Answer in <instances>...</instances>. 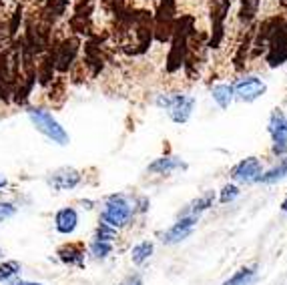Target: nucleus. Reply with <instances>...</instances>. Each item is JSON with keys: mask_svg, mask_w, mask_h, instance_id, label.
Masks as SVG:
<instances>
[{"mask_svg": "<svg viewBox=\"0 0 287 285\" xmlns=\"http://www.w3.org/2000/svg\"><path fill=\"white\" fill-rule=\"evenodd\" d=\"M75 52H77V40H66L64 45L60 47V56H58V62H60V67H62V69L66 67V62L73 60Z\"/></svg>", "mask_w": 287, "mask_h": 285, "instance_id": "nucleus-17", "label": "nucleus"}, {"mask_svg": "<svg viewBox=\"0 0 287 285\" xmlns=\"http://www.w3.org/2000/svg\"><path fill=\"white\" fill-rule=\"evenodd\" d=\"M117 237V233H115V227H110V225H106V223H101V227L97 229V241H104V243H110Z\"/></svg>", "mask_w": 287, "mask_h": 285, "instance_id": "nucleus-20", "label": "nucleus"}, {"mask_svg": "<svg viewBox=\"0 0 287 285\" xmlns=\"http://www.w3.org/2000/svg\"><path fill=\"white\" fill-rule=\"evenodd\" d=\"M51 2V8H52V12H56V14H62V10H64V6H66V0H49Z\"/></svg>", "mask_w": 287, "mask_h": 285, "instance_id": "nucleus-23", "label": "nucleus"}, {"mask_svg": "<svg viewBox=\"0 0 287 285\" xmlns=\"http://www.w3.org/2000/svg\"><path fill=\"white\" fill-rule=\"evenodd\" d=\"M10 285H42V283H30V281H14Z\"/></svg>", "mask_w": 287, "mask_h": 285, "instance_id": "nucleus-26", "label": "nucleus"}, {"mask_svg": "<svg viewBox=\"0 0 287 285\" xmlns=\"http://www.w3.org/2000/svg\"><path fill=\"white\" fill-rule=\"evenodd\" d=\"M110 251H113V245L110 243H104V241H93V245H91V253L95 255V257H99V259H103V257H106Z\"/></svg>", "mask_w": 287, "mask_h": 285, "instance_id": "nucleus-21", "label": "nucleus"}, {"mask_svg": "<svg viewBox=\"0 0 287 285\" xmlns=\"http://www.w3.org/2000/svg\"><path fill=\"white\" fill-rule=\"evenodd\" d=\"M77 223H78V215L75 209L71 207H64L56 213L54 217V225H56V231L62 233V235H69L77 229Z\"/></svg>", "mask_w": 287, "mask_h": 285, "instance_id": "nucleus-9", "label": "nucleus"}, {"mask_svg": "<svg viewBox=\"0 0 287 285\" xmlns=\"http://www.w3.org/2000/svg\"><path fill=\"white\" fill-rule=\"evenodd\" d=\"M80 183V175L75 169H62L56 171L52 177L49 179V185L56 191H66V189H75Z\"/></svg>", "mask_w": 287, "mask_h": 285, "instance_id": "nucleus-8", "label": "nucleus"}, {"mask_svg": "<svg viewBox=\"0 0 287 285\" xmlns=\"http://www.w3.org/2000/svg\"><path fill=\"white\" fill-rule=\"evenodd\" d=\"M267 130L273 141V153L277 157H285L287 155V115L281 108H275L271 113Z\"/></svg>", "mask_w": 287, "mask_h": 285, "instance_id": "nucleus-4", "label": "nucleus"}, {"mask_svg": "<svg viewBox=\"0 0 287 285\" xmlns=\"http://www.w3.org/2000/svg\"><path fill=\"white\" fill-rule=\"evenodd\" d=\"M157 104L169 113L173 123L183 125V123H187L191 119L193 106H195V99L189 97V95H177V93H173V95H161L157 99Z\"/></svg>", "mask_w": 287, "mask_h": 285, "instance_id": "nucleus-1", "label": "nucleus"}, {"mask_svg": "<svg viewBox=\"0 0 287 285\" xmlns=\"http://www.w3.org/2000/svg\"><path fill=\"white\" fill-rule=\"evenodd\" d=\"M285 177H287V155H285L273 169H269L267 173H261L259 179H257V183L273 185V183H277V181H281V179H285Z\"/></svg>", "mask_w": 287, "mask_h": 285, "instance_id": "nucleus-10", "label": "nucleus"}, {"mask_svg": "<svg viewBox=\"0 0 287 285\" xmlns=\"http://www.w3.org/2000/svg\"><path fill=\"white\" fill-rule=\"evenodd\" d=\"M231 86H233V97L243 101V103H253L259 97H263L265 91H267V84L255 75L237 78L235 84H231Z\"/></svg>", "mask_w": 287, "mask_h": 285, "instance_id": "nucleus-5", "label": "nucleus"}, {"mask_svg": "<svg viewBox=\"0 0 287 285\" xmlns=\"http://www.w3.org/2000/svg\"><path fill=\"white\" fill-rule=\"evenodd\" d=\"M119 285H143V279H141V275H129Z\"/></svg>", "mask_w": 287, "mask_h": 285, "instance_id": "nucleus-24", "label": "nucleus"}, {"mask_svg": "<svg viewBox=\"0 0 287 285\" xmlns=\"http://www.w3.org/2000/svg\"><path fill=\"white\" fill-rule=\"evenodd\" d=\"M6 183H8V181L2 177V175H0V189H2V187H6Z\"/></svg>", "mask_w": 287, "mask_h": 285, "instance_id": "nucleus-28", "label": "nucleus"}, {"mask_svg": "<svg viewBox=\"0 0 287 285\" xmlns=\"http://www.w3.org/2000/svg\"><path fill=\"white\" fill-rule=\"evenodd\" d=\"M151 255H153V243L151 241H141V243H137L130 251V257H132V263H135V265H143Z\"/></svg>", "mask_w": 287, "mask_h": 285, "instance_id": "nucleus-16", "label": "nucleus"}, {"mask_svg": "<svg viewBox=\"0 0 287 285\" xmlns=\"http://www.w3.org/2000/svg\"><path fill=\"white\" fill-rule=\"evenodd\" d=\"M28 115H30L34 127L40 130L42 135H47L51 141H54L58 145L69 143V135H66V130L58 125V121L49 111H44V108H30Z\"/></svg>", "mask_w": 287, "mask_h": 285, "instance_id": "nucleus-3", "label": "nucleus"}, {"mask_svg": "<svg viewBox=\"0 0 287 285\" xmlns=\"http://www.w3.org/2000/svg\"><path fill=\"white\" fill-rule=\"evenodd\" d=\"M177 169H187V165L177 157H161V159L153 161L149 165L151 173H171V171H177Z\"/></svg>", "mask_w": 287, "mask_h": 285, "instance_id": "nucleus-11", "label": "nucleus"}, {"mask_svg": "<svg viewBox=\"0 0 287 285\" xmlns=\"http://www.w3.org/2000/svg\"><path fill=\"white\" fill-rule=\"evenodd\" d=\"M261 163L257 157H247V159H243L239 161L233 169H231V179L237 181V183H257L259 179V175H261Z\"/></svg>", "mask_w": 287, "mask_h": 285, "instance_id": "nucleus-7", "label": "nucleus"}, {"mask_svg": "<svg viewBox=\"0 0 287 285\" xmlns=\"http://www.w3.org/2000/svg\"><path fill=\"white\" fill-rule=\"evenodd\" d=\"M197 223H199V215H181L177 219V223L163 233V243L167 245L181 243V241H185L193 233Z\"/></svg>", "mask_w": 287, "mask_h": 285, "instance_id": "nucleus-6", "label": "nucleus"}, {"mask_svg": "<svg viewBox=\"0 0 287 285\" xmlns=\"http://www.w3.org/2000/svg\"><path fill=\"white\" fill-rule=\"evenodd\" d=\"M211 97L219 104V108H223L225 111V108L231 104V101L235 99L233 97V86L231 84H215L213 91H211Z\"/></svg>", "mask_w": 287, "mask_h": 285, "instance_id": "nucleus-13", "label": "nucleus"}, {"mask_svg": "<svg viewBox=\"0 0 287 285\" xmlns=\"http://www.w3.org/2000/svg\"><path fill=\"white\" fill-rule=\"evenodd\" d=\"M18 271H20V263L18 261H4V263H0V281L10 279Z\"/></svg>", "mask_w": 287, "mask_h": 285, "instance_id": "nucleus-18", "label": "nucleus"}, {"mask_svg": "<svg viewBox=\"0 0 287 285\" xmlns=\"http://www.w3.org/2000/svg\"><path fill=\"white\" fill-rule=\"evenodd\" d=\"M281 211H283V213H287V197H285L283 203H281Z\"/></svg>", "mask_w": 287, "mask_h": 285, "instance_id": "nucleus-27", "label": "nucleus"}, {"mask_svg": "<svg viewBox=\"0 0 287 285\" xmlns=\"http://www.w3.org/2000/svg\"><path fill=\"white\" fill-rule=\"evenodd\" d=\"M58 255H60V259L64 261V263H69V265H73V263H78L80 265V259H82V255H84V249H82V245H75V243H71V245H64V247H60L58 249Z\"/></svg>", "mask_w": 287, "mask_h": 285, "instance_id": "nucleus-15", "label": "nucleus"}, {"mask_svg": "<svg viewBox=\"0 0 287 285\" xmlns=\"http://www.w3.org/2000/svg\"><path fill=\"white\" fill-rule=\"evenodd\" d=\"M243 4H249V10H247V20L253 18L255 10H257V4H259V0H243Z\"/></svg>", "mask_w": 287, "mask_h": 285, "instance_id": "nucleus-25", "label": "nucleus"}, {"mask_svg": "<svg viewBox=\"0 0 287 285\" xmlns=\"http://www.w3.org/2000/svg\"><path fill=\"white\" fill-rule=\"evenodd\" d=\"M237 197H239V187H235V185H225L223 189H221V195H219V203L227 205V203L235 201Z\"/></svg>", "mask_w": 287, "mask_h": 285, "instance_id": "nucleus-19", "label": "nucleus"}, {"mask_svg": "<svg viewBox=\"0 0 287 285\" xmlns=\"http://www.w3.org/2000/svg\"><path fill=\"white\" fill-rule=\"evenodd\" d=\"M257 279V267H243L235 271L223 285H251Z\"/></svg>", "mask_w": 287, "mask_h": 285, "instance_id": "nucleus-14", "label": "nucleus"}, {"mask_svg": "<svg viewBox=\"0 0 287 285\" xmlns=\"http://www.w3.org/2000/svg\"><path fill=\"white\" fill-rule=\"evenodd\" d=\"M14 205L10 203H0V219H6V217H12L14 215Z\"/></svg>", "mask_w": 287, "mask_h": 285, "instance_id": "nucleus-22", "label": "nucleus"}, {"mask_svg": "<svg viewBox=\"0 0 287 285\" xmlns=\"http://www.w3.org/2000/svg\"><path fill=\"white\" fill-rule=\"evenodd\" d=\"M130 217H132V207H130L127 197L125 195H110L104 203L103 223L117 229V227L127 225Z\"/></svg>", "mask_w": 287, "mask_h": 285, "instance_id": "nucleus-2", "label": "nucleus"}, {"mask_svg": "<svg viewBox=\"0 0 287 285\" xmlns=\"http://www.w3.org/2000/svg\"><path fill=\"white\" fill-rule=\"evenodd\" d=\"M213 201H215V193L213 191H207L205 195H201L199 199H195L193 203H189L181 215H201L203 211H207L209 207H213Z\"/></svg>", "mask_w": 287, "mask_h": 285, "instance_id": "nucleus-12", "label": "nucleus"}]
</instances>
